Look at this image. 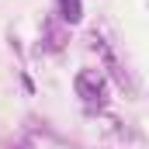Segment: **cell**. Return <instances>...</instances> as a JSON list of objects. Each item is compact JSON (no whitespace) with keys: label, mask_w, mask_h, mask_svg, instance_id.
Returning <instances> with one entry per match:
<instances>
[{"label":"cell","mask_w":149,"mask_h":149,"mask_svg":"<svg viewBox=\"0 0 149 149\" xmlns=\"http://www.w3.org/2000/svg\"><path fill=\"white\" fill-rule=\"evenodd\" d=\"M76 97L83 101V111L87 114H101L108 104V80L101 70H83L76 73Z\"/></svg>","instance_id":"1"},{"label":"cell","mask_w":149,"mask_h":149,"mask_svg":"<svg viewBox=\"0 0 149 149\" xmlns=\"http://www.w3.org/2000/svg\"><path fill=\"white\" fill-rule=\"evenodd\" d=\"M59 14L66 24H80L83 21V3L80 0H59Z\"/></svg>","instance_id":"3"},{"label":"cell","mask_w":149,"mask_h":149,"mask_svg":"<svg viewBox=\"0 0 149 149\" xmlns=\"http://www.w3.org/2000/svg\"><path fill=\"white\" fill-rule=\"evenodd\" d=\"M17 149H24V146H17ZM28 149H31V146H28Z\"/></svg>","instance_id":"4"},{"label":"cell","mask_w":149,"mask_h":149,"mask_svg":"<svg viewBox=\"0 0 149 149\" xmlns=\"http://www.w3.org/2000/svg\"><path fill=\"white\" fill-rule=\"evenodd\" d=\"M90 45H94V49L104 56V63L111 66L114 80L121 83V90H125V94H135V87H132V76H128V70L121 66V56H118V49H111V42L104 45V38H101V31H97V28H94V35H90Z\"/></svg>","instance_id":"2"}]
</instances>
